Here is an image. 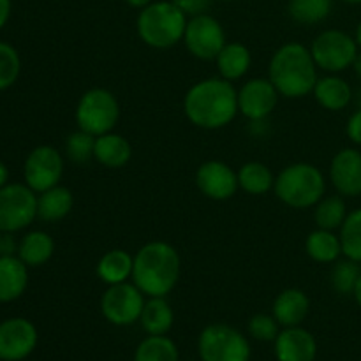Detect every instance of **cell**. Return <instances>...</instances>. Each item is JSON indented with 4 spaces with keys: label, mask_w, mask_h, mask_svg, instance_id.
<instances>
[{
    "label": "cell",
    "mask_w": 361,
    "mask_h": 361,
    "mask_svg": "<svg viewBox=\"0 0 361 361\" xmlns=\"http://www.w3.org/2000/svg\"><path fill=\"white\" fill-rule=\"evenodd\" d=\"M183 113L192 126L204 130H217L229 126L238 109V90L233 81L221 76L204 78L187 90Z\"/></svg>",
    "instance_id": "cell-1"
},
{
    "label": "cell",
    "mask_w": 361,
    "mask_h": 361,
    "mask_svg": "<svg viewBox=\"0 0 361 361\" xmlns=\"http://www.w3.org/2000/svg\"><path fill=\"white\" fill-rule=\"evenodd\" d=\"M182 274V257L168 242H148L134 254L130 281L147 298L168 296L178 284Z\"/></svg>",
    "instance_id": "cell-2"
},
{
    "label": "cell",
    "mask_w": 361,
    "mask_h": 361,
    "mask_svg": "<svg viewBox=\"0 0 361 361\" xmlns=\"http://www.w3.org/2000/svg\"><path fill=\"white\" fill-rule=\"evenodd\" d=\"M268 78L281 97L302 99L312 94L319 76L310 48L300 42L282 44L271 56Z\"/></svg>",
    "instance_id": "cell-3"
},
{
    "label": "cell",
    "mask_w": 361,
    "mask_h": 361,
    "mask_svg": "<svg viewBox=\"0 0 361 361\" xmlns=\"http://www.w3.org/2000/svg\"><path fill=\"white\" fill-rule=\"evenodd\" d=\"M274 192L279 200L296 210L312 208L326 192V178L317 166L310 162L289 164L275 176Z\"/></svg>",
    "instance_id": "cell-4"
},
{
    "label": "cell",
    "mask_w": 361,
    "mask_h": 361,
    "mask_svg": "<svg viewBox=\"0 0 361 361\" xmlns=\"http://www.w3.org/2000/svg\"><path fill=\"white\" fill-rule=\"evenodd\" d=\"M189 18L173 2L159 0L140 11L136 28L137 35L147 46L155 49H168L183 41Z\"/></svg>",
    "instance_id": "cell-5"
},
{
    "label": "cell",
    "mask_w": 361,
    "mask_h": 361,
    "mask_svg": "<svg viewBox=\"0 0 361 361\" xmlns=\"http://www.w3.org/2000/svg\"><path fill=\"white\" fill-rule=\"evenodd\" d=\"M74 116L78 129L97 137L115 130L120 120V104L108 88H90L78 101Z\"/></svg>",
    "instance_id": "cell-6"
},
{
    "label": "cell",
    "mask_w": 361,
    "mask_h": 361,
    "mask_svg": "<svg viewBox=\"0 0 361 361\" xmlns=\"http://www.w3.org/2000/svg\"><path fill=\"white\" fill-rule=\"evenodd\" d=\"M201 361H250V342L242 331L224 323L208 324L200 334Z\"/></svg>",
    "instance_id": "cell-7"
},
{
    "label": "cell",
    "mask_w": 361,
    "mask_h": 361,
    "mask_svg": "<svg viewBox=\"0 0 361 361\" xmlns=\"http://www.w3.org/2000/svg\"><path fill=\"white\" fill-rule=\"evenodd\" d=\"M358 51L356 39L351 37L348 32L337 28L321 32L310 44V53L317 69L328 74H338L353 67Z\"/></svg>",
    "instance_id": "cell-8"
},
{
    "label": "cell",
    "mask_w": 361,
    "mask_h": 361,
    "mask_svg": "<svg viewBox=\"0 0 361 361\" xmlns=\"http://www.w3.org/2000/svg\"><path fill=\"white\" fill-rule=\"evenodd\" d=\"M37 217V192L25 183H9L0 189V233H16Z\"/></svg>",
    "instance_id": "cell-9"
},
{
    "label": "cell",
    "mask_w": 361,
    "mask_h": 361,
    "mask_svg": "<svg viewBox=\"0 0 361 361\" xmlns=\"http://www.w3.org/2000/svg\"><path fill=\"white\" fill-rule=\"evenodd\" d=\"M147 296L133 281L108 286L101 298V312L115 326H130L137 323L143 312Z\"/></svg>",
    "instance_id": "cell-10"
},
{
    "label": "cell",
    "mask_w": 361,
    "mask_h": 361,
    "mask_svg": "<svg viewBox=\"0 0 361 361\" xmlns=\"http://www.w3.org/2000/svg\"><path fill=\"white\" fill-rule=\"evenodd\" d=\"M187 51L200 60H215L226 46V32L221 21L210 14L189 18L183 34Z\"/></svg>",
    "instance_id": "cell-11"
},
{
    "label": "cell",
    "mask_w": 361,
    "mask_h": 361,
    "mask_svg": "<svg viewBox=\"0 0 361 361\" xmlns=\"http://www.w3.org/2000/svg\"><path fill=\"white\" fill-rule=\"evenodd\" d=\"M23 175L25 183L37 194L59 185L63 175L62 154L49 145L34 148L25 161Z\"/></svg>",
    "instance_id": "cell-12"
},
{
    "label": "cell",
    "mask_w": 361,
    "mask_h": 361,
    "mask_svg": "<svg viewBox=\"0 0 361 361\" xmlns=\"http://www.w3.org/2000/svg\"><path fill=\"white\" fill-rule=\"evenodd\" d=\"M279 90L270 78H252L238 90V109L250 122L267 120L279 104Z\"/></svg>",
    "instance_id": "cell-13"
},
{
    "label": "cell",
    "mask_w": 361,
    "mask_h": 361,
    "mask_svg": "<svg viewBox=\"0 0 361 361\" xmlns=\"http://www.w3.org/2000/svg\"><path fill=\"white\" fill-rule=\"evenodd\" d=\"M196 185L208 200H231L240 189L238 171L222 161H207L197 168Z\"/></svg>",
    "instance_id": "cell-14"
},
{
    "label": "cell",
    "mask_w": 361,
    "mask_h": 361,
    "mask_svg": "<svg viewBox=\"0 0 361 361\" xmlns=\"http://www.w3.org/2000/svg\"><path fill=\"white\" fill-rule=\"evenodd\" d=\"M37 330L23 317H13L0 324V360L21 361L34 353Z\"/></svg>",
    "instance_id": "cell-15"
},
{
    "label": "cell",
    "mask_w": 361,
    "mask_h": 361,
    "mask_svg": "<svg viewBox=\"0 0 361 361\" xmlns=\"http://www.w3.org/2000/svg\"><path fill=\"white\" fill-rule=\"evenodd\" d=\"M330 182L341 196H361V152L342 148L330 162Z\"/></svg>",
    "instance_id": "cell-16"
},
{
    "label": "cell",
    "mask_w": 361,
    "mask_h": 361,
    "mask_svg": "<svg viewBox=\"0 0 361 361\" xmlns=\"http://www.w3.org/2000/svg\"><path fill=\"white\" fill-rule=\"evenodd\" d=\"M274 351L277 361H314L317 356V342L305 328H282L274 341Z\"/></svg>",
    "instance_id": "cell-17"
},
{
    "label": "cell",
    "mask_w": 361,
    "mask_h": 361,
    "mask_svg": "<svg viewBox=\"0 0 361 361\" xmlns=\"http://www.w3.org/2000/svg\"><path fill=\"white\" fill-rule=\"evenodd\" d=\"M309 296L298 288H288L279 293L274 300V307H271V314L282 328L302 326L303 321L309 317Z\"/></svg>",
    "instance_id": "cell-18"
},
{
    "label": "cell",
    "mask_w": 361,
    "mask_h": 361,
    "mask_svg": "<svg viewBox=\"0 0 361 361\" xmlns=\"http://www.w3.org/2000/svg\"><path fill=\"white\" fill-rule=\"evenodd\" d=\"M312 95L317 104L328 111H342L353 101L351 85L337 74H328V76L319 78L316 81Z\"/></svg>",
    "instance_id": "cell-19"
},
{
    "label": "cell",
    "mask_w": 361,
    "mask_h": 361,
    "mask_svg": "<svg viewBox=\"0 0 361 361\" xmlns=\"http://www.w3.org/2000/svg\"><path fill=\"white\" fill-rule=\"evenodd\" d=\"M133 157V147L122 134L111 133L97 136L95 140L94 159L108 169H120Z\"/></svg>",
    "instance_id": "cell-20"
},
{
    "label": "cell",
    "mask_w": 361,
    "mask_h": 361,
    "mask_svg": "<svg viewBox=\"0 0 361 361\" xmlns=\"http://www.w3.org/2000/svg\"><path fill=\"white\" fill-rule=\"evenodd\" d=\"M27 286V264L20 257L0 256V303L20 298Z\"/></svg>",
    "instance_id": "cell-21"
},
{
    "label": "cell",
    "mask_w": 361,
    "mask_h": 361,
    "mask_svg": "<svg viewBox=\"0 0 361 361\" xmlns=\"http://www.w3.org/2000/svg\"><path fill=\"white\" fill-rule=\"evenodd\" d=\"M215 63H217L219 76L235 83L249 73L252 66V53L242 42H226L215 59Z\"/></svg>",
    "instance_id": "cell-22"
},
{
    "label": "cell",
    "mask_w": 361,
    "mask_h": 361,
    "mask_svg": "<svg viewBox=\"0 0 361 361\" xmlns=\"http://www.w3.org/2000/svg\"><path fill=\"white\" fill-rule=\"evenodd\" d=\"M133 268L134 256L122 249H111L102 254L95 271L106 286H115L133 279Z\"/></svg>",
    "instance_id": "cell-23"
},
{
    "label": "cell",
    "mask_w": 361,
    "mask_h": 361,
    "mask_svg": "<svg viewBox=\"0 0 361 361\" xmlns=\"http://www.w3.org/2000/svg\"><path fill=\"white\" fill-rule=\"evenodd\" d=\"M74 197L67 187L55 185L37 196V217L44 222H59L71 214Z\"/></svg>",
    "instance_id": "cell-24"
},
{
    "label": "cell",
    "mask_w": 361,
    "mask_h": 361,
    "mask_svg": "<svg viewBox=\"0 0 361 361\" xmlns=\"http://www.w3.org/2000/svg\"><path fill=\"white\" fill-rule=\"evenodd\" d=\"M140 323L148 335H168L175 323V312L166 296L147 298Z\"/></svg>",
    "instance_id": "cell-25"
},
{
    "label": "cell",
    "mask_w": 361,
    "mask_h": 361,
    "mask_svg": "<svg viewBox=\"0 0 361 361\" xmlns=\"http://www.w3.org/2000/svg\"><path fill=\"white\" fill-rule=\"evenodd\" d=\"M305 252L316 263L331 264L341 259L342 243L341 236L330 229L317 228L316 231L310 233L305 240Z\"/></svg>",
    "instance_id": "cell-26"
},
{
    "label": "cell",
    "mask_w": 361,
    "mask_h": 361,
    "mask_svg": "<svg viewBox=\"0 0 361 361\" xmlns=\"http://www.w3.org/2000/svg\"><path fill=\"white\" fill-rule=\"evenodd\" d=\"M55 252V242L44 231H32L23 236L18 245V257L27 267H41L48 263Z\"/></svg>",
    "instance_id": "cell-27"
},
{
    "label": "cell",
    "mask_w": 361,
    "mask_h": 361,
    "mask_svg": "<svg viewBox=\"0 0 361 361\" xmlns=\"http://www.w3.org/2000/svg\"><path fill=\"white\" fill-rule=\"evenodd\" d=\"M238 183L243 192L250 196H263L268 190H274L275 176L267 164L250 161L238 169Z\"/></svg>",
    "instance_id": "cell-28"
},
{
    "label": "cell",
    "mask_w": 361,
    "mask_h": 361,
    "mask_svg": "<svg viewBox=\"0 0 361 361\" xmlns=\"http://www.w3.org/2000/svg\"><path fill=\"white\" fill-rule=\"evenodd\" d=\"M134 361H180V353L168 335H148L136 348Z\"/></svg>",
    "instance_id": "cell-29"
},
{
    "label": "cell",
    "mask_w": 361,
    "mask_h": 361,
    "mask_svg": "<svg viewBox=\"0 0 361 361\" xmlns=\"http://www.w3.org/2000/svg\"><path fill=\"white\" fill-rule=\"evenodd\" d=\"M314 208H316L314 210V221H316L317 228L330 229V231L341 229L349 214L344 196H341V194L324 196Z\"/></svg>",
    "instance_id": "cell-30"
},
{
    "label": "cell",
    "mask_w": 361,
    "mask_h": 361,
    "mask_svg": "<svg viewBox=\"0 0 361 361\" xmlns=\"http://www.w3.org/2000/svg\"><path fill=\"white\" fill-rule=\"evenodd\" d=\"M334 0H289V16L302 25L321 23L331 13Z\"/></svg>",
    "instance_id": "cell-31"
},
{
    "label": "cell",
    "mask_w": 361,
    "mask_h": 361,
    "mask_svg": "<svg viewBox=\"0 0 361 361\" xmlns=\"http://www.w3.org/2000/svg\"><path fill=\"white\" fill-rule=\"evenodd\" d=\"M344 257L361 264V208L349 212L344 224L338 229Z\"/></svg>",
    "instance_id": "cell-32"
},
{
    "label": "cell",
    "mask_w": 361,
    "mask_h": 361,
    "mask_svg": "<svg viewBox=\"0 0 361 361\" xmlns=\"http://www.w3.org/2000/svg\"><path fill=\"white\" fill-rule=\"evenodd\" d=\"M361 274V267L356 261L349 259H338L334 263V268L330 271V284L334 288L335 293L342 296L353 295L356 288V282H358Z\"/></svg>",
    "instance_id": "cell-33"
},
{
    "label": "cell",
    "mask_w": 361,
    "mask_h": 361,
    "mask_svg": "<svg viewBox=\"0 0 361 361\" xmlns=\"http://www.w3.org/2000/svg\"><path fill=\"white\" fill-rule=\"evenodd\" d=\"M95 140L97 137L85 130H74L66 141V155L69 157V161L74 164H87L90 159H94Z\"/></svg>",
    "instance_id": "cell-34"
},
{
    "label": "cell",
    "mask_w": 361,
    "mask_h": 361,
    "mask_svg": "<svg viewBox=\"0 0 361 361\" xmlns=\"http://www.w3.org/2000/svg\"><path fill=\"white\" fill-rule=\"evenodd\" d=\"M21 62L16 49L7 42H0V90L9 88L20 76Z\"/></svg>",
    "instance_id": "cell-35"
},
{
    "label": "cell",
    "mask_w": 361,
    "mask_h": 361,
    "mask_svg": "<svg viewBox=\"0 0 361 361\" xmlns=\"http://www.w3.org/2000/svg\"><path fill=\"white\" fill-rule=\"evenodd\" d=\"M249 335L254 341L274 342L281 334V324L274 314H256L249 319Z\"/></svg>",
    "instance_id": "cell-36"
},
{
    "label": "cell",
    "mask_w": 361,
    "mask_h": 361,
    "mask_svg": "<svg viewBox=\"0 0 361 361\" xmlns=\"http://www.w3.org/2000/svg\"><path fill=\"white\" fill-rule=\"evenodd\" d=\"M187 18L200 16V14H207L210 9L212 0H171Z\"/></svg>",
    "instance_id": "cell-37"
},
{
    "label": "cell",
    "mask_w": 361,
    "mask_h": 361,
    "mask_svg": "<svg viewBox=\"0 0 361 361\" xmlns=\"http://www.w3.org/2000/svg\"><path fill=\"white\" fill-rule=\"evenodd\" d=\"M345 134H348L349 140L355 145L361 147V108L356 109L348 120V126H345Z\"/></svg>",
    "instance_id": "cell-38"
},
{
    "label": "cell",
    "mask_w": 361,
    "mask_h": 361,
    "mask_svg": "<svg viewBox=\"0 0 361 361\" xmlns=\"http://www.w3.org/2000/svg\"><path fill=\"white\" fill-rule=\"evenodd\" d=\"M18 252V245L13 238V233H2L0 235V256H14Z\"/></svg>",
    "instance_id": "cell-39"
},
{
    "label": "cell",
    "mask_w": 361,
    "mask_h": 361,
    "mask_svg": "<svg viewBox=\"0 0 361 361\" xmlns=\"http://www.w3.org/2000/svg\"><path fill=\"white\" fill-rule=\"evenodd\" d=\"M11 14V0H0V28L6 25Z\"/></svg>",
    "instance_id": "cell-40"
},
{
    "label": "cell",
    "mask_w": 361,
    "mask_h": 361,
    "mask_svg": "<svg viewBox=\"0 0 361 361\" xmlns=\"http://www.w3.org/2000/svg\"><path fill=\"white\" fill-rule=\"evenodd\" d=\"M127 4H129L130 7H134V9H145V7L150 6L152 2H155V0H126Z\"/></svg>",
    "instance_id": "cell-41"
},
{
    "label": "cell",
    "mask_w": 361,
    "mask_h": 361,
    "mask_svg": "<svg viewBox=\"0 0 361 361\" xmlns=\"http://www.w3.org/2000/svg\"><path fill=\"white\" fill-rule=\"evenodd\" d=\"M7 176H9V171H7L4 162H0V189H2L4 185H7Z\"/></svg>",
    "instance_id": "cell-42"
},
{
    "label": "cell",
    "mask_w": 361,
    "mask_h": 361,
    "mask_svg": "<svg viewBox=\"0 0 361 361\" xmlns=\"http://www.w3.org/2000/svg\"><path fill=\"white\" fill-rule=\"evenodd\" d=\"M353 296H355L356 303H358V307H360V309H361V274H360V279H358V282H356V288H355V291H353Z\"/></svg>",
    "instance_id": "cell-43"
},
{
    "label": "cell",
    "mask_w": 361,
    "mask_h": 361,
    "mask_svg": "<svg viewBox=\"0 0 361 361\" xmlns=\"http://www.w3.org/2000/svg\"><path fill=\"white\" fill-rule=\"evenodd\" d=\"M353 69H355V74L361 80V51H358L355 62H353Z\"/></svg>",
    "instance_id": "cell-44"
},
{
    "label": "cell",
    "mask_w": 361,
    "mask_h": 361,
    "mask_svg": "<svg viewBox=\"0 0 361 361\" xmlns=\"http://www.w3.org/2000/svg\"><path fill=\"white\" fill-rule=\"evenodd\" d=\"M355 39H356V44H358V48L361 49V21L358 23V27H356V34H355Z\"/></svg>",
    "instance_id": "cell-45"
},
{
    "label": "cell",
    "mask_w": 361,
    "mask_h": 361,
    "mask_svg": "<svg viewBox=\"0 0 361 361\" xmlns=\"http://www.w3.org/2000/svg\"><path fill=\"white\" fill-rule=\"evenodd\" d=\"M356 102H358V108H361V90L358 92V95H356Z\"/></svg>",
    "instance_id": "cell-46"
},
{
    "label": "cell",
    "mask_w": 361,
    "mask_h": 361,
    "mask_svg": "<svg viewBox=\"0 0 361 361\" xmlns=\"http://www.w3.org/2000/svg\"><path fill=\"white\" fill-rule=\"evenodd\" d=\"M342 2H348V4H361V0H342Z\"/></svg>",
    "instance_id": "cell-47"
},
{
    "label": "cell",
    "mask_w": 361,
    "mask_h": 361,
    "mask_svg": "<svg viewBox=\"0 0 361 361\" xmlns=\"http://www.w3.org/2000/svg\"><path fill=\"white\" fill-rule=\"evenodd\" d=\"M226 2H231V0H226Z\"/></svg>",
    "instance_id": "cell-48"
}]
</instances>
